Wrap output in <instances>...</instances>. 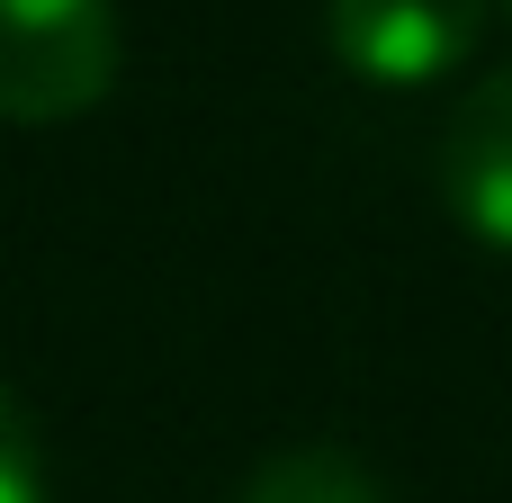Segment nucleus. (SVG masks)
<instances>
[{
    "label": "nucleus",
    "instance_id": "obj_5",
    "mask_svg": "<svg viewBox=\"0 0 512 503\" xmlns=\"http://www.w3.org/2000/svg\"><path fill=\"white\" fill-rule=\"evenodd\" d=\"M0 503H45V459L27 432V405L0 387Z\"/></svg>",
    "mask_w": 512,
    "mask_h": 503
},
{
    "label": "nucleus",
    "instance_id": "obj_4",
    "mask_svg": "<svg viewBox=\"0 0 512 503\" xmlns=\"http://www.w3.org/2000/svg\"><path fill=\"white\" fill-rule=\"evenodd\" d=\"M234 503H387V486H378V468H369L360 450H342V441H288V450H270V459L243 477Z\"/></svg>",
    "mask_w": 512,
    "mask_h": 503
},
{
    "label": "nucleus",
    "instance_id": "obj_3",
    "mask_svg": "<svg viewBox=\"0 0 512 503\" xmlns=\"http://www.w3.org/2000/svg\"><path fill=\"white\" fill-rule=\"evenodd\" d=\"M432 180H441V207L459 216L468 243L512 252V63L450 99Z\"/></svg>",
    "mask_w": 512,
    "mask_h": 503
},
{
    "label": "nucleus",
    "instance_id": "obj_2",
    "mask_svg": "<svg viewBox=\"0 0 512 503\" xmlns=\"http://www.w3.org/2000/svg\"><path fill=\"white\" fill-rule=\"evenodd\" d=\"M486 9L495 0H324V36H333L342 72H360L378 90H423L477 54Z\"/></svg>",
    "mask_w": 512,
    "mask_h": 503
},
{
    "label": "nucleus",
    "instance_id": "obj_6",
    "mask_svg": "<svg viewBox=\"0 0 512 503\" xmlns=\"http://www.w3.org/2000/svg\"><path fill=\"white\" fill-rule=\"evenodd\" d=\"M504 9H512V0H504Z\"/></svg>",
    "mask_w": 512,
    "mask_h": 503
},
{
    "label": "nucleus",
    "instance_id": "obj_1",
    "mask_svg": "<svg viewBox=\"0 0 512 503\" xmlns=\"http://www.w3.org/2000/svg\"><path fill=\"white\" fill-rule=\"evenodd\" d=\"M126 27L117 0H0V117L72 126L117 90Z\"/></svg>",
    "mask_w": 512,
    "mask_h": 503
}]
</instances>
